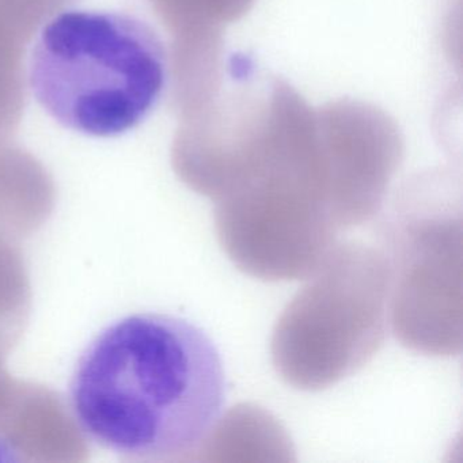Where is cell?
<instances>
[{
  "label": "cell",
  "mask_w": 463,
  "mask_h": 463,
  "mask_svg": "<svg viewBox=\"0 0 463 463\" xmlns=\"http://www.w3.org/2000/svg\"><path fill=\"white\" fill-rule=\"evenodd\" d=\"M287 305L272 335L281 378L326 389L367 364L383 345L392 265L362 242L335 243Z\"/></svg>",
  "instance_id": "obj_3"
},
{
  "label": "cell",
  "mask_w": 463,
  "mask_h": 463,
  "mask_svg": "<svg viewBox=\"0 0 463 463\" xmlns=\"http://www.w3.org/2000/svg\"><path fill=\"white\" fill-rule=\"evenodd\" d=\"M67 400L96 446L137 462H173L213 432L226 376L202 329L169 314L135 313L110 322L83 348Z\"/></svg>",
  "instance_id": "obj_1"
},
{
  "label": "cell",
  "mask_w": 463,
  "mask_h": 463,
  "mask_svg": "<svg viewBox=\"0 0 463 463\" xmlns=\"http://www.w3.org/2000/svg\"><path fill=\"white\" fill-rule=\"evenodd\" d=\"M78 0H0V139L17 131L26 107V56L40 29Z\"/></svg>",
  "instance_id": "obj_4"
},
{
  "label": "cell",
  "mask_w": 463,
  "mask_h": 463,
  "mask_svg": "<svg viewBox=\"0 0 463 463\" xmlns=\"http://www.w3.org/2000/svg\"><path fill=\"white\" fill-rule=\"evenodd\" d=\"M167 71L164 42L140 18L63 10L34 39L26 80L40 107L64 128L115 137L153 113Z\"/></svg>",
  "instance_id": "obj_2"
}]
</instances>
